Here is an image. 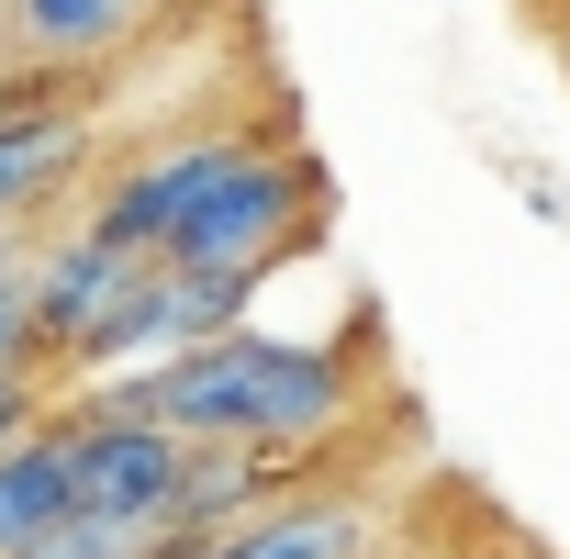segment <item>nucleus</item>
Masks as SVG:
<instances>
[{
	"instance_id": "1",
	"label": "nucleus",
	"mask_w": 570,
	"mask_h": 559,
	"mask_svg": "<svg viewBox=\"0 0 570 559\" xmlns=\"http://www.w3.org/2000/svg\"><path fill=\"white\" fill-rule=\"evenodd\" d=\"M57 414H112V425H179L190 448H279L314 459L358 425V359L314 347V336H268V325H224L179 359L146 370H101L68 381Z\"/></svg>"
},
{
	"instance_id": "2",
	"label": "nucleus",
	"mask_w": 570,
	"mask_h": 559,
	"mask_svg": "<svg viewBox=\"0 0 570 559\" xmlns=\"http://www.w3.org/2000/svg\"><path fill=\"white\" fill-rule=\"evenodd\" d=\"M325 224V157L314 146H246L157 246L168 268H279L303 235Z\"/></svg>"
},
{
	"instance_id": "3",
	"label": "nucleus",
	"mask_w": 570,
	"mask_h": 559,
	"mask_svg": "<svg viewBox=\"0 0 570 559\" xmlns=\"http://www.w3.org/2000/svg\"><path fill=\"white\" fill-rule=\"evenodd\" d=\"M68 425V470H79V503L112 514V526H146V537H179V503H190V437L179 425H112V414H57Z\"/></svg>"
},
{
	"instance_id": "4",
	"label": "nucleus",
	"mask_w": 570,
	"mask_h": 559,
	"mask_svg": "<svg viewBox=\"0 0 570 559\" xmlns=\"http://www.w3.org/2000/svg\"><path fill=\"white\" fill-rule=\"evenodd\" d=\"M246 146H257V135H235V124L157 135L146 157H124V168L90 190V213H79V224H90V235H112V246H135V257H157V246L179 235V213H190V202H202V190H213Z\"/></svg>"
},
{
	"instance_id": "5",
	"label": "nucleus",
	"mask_w": 570,
	"mask_h": 559,
	"mask_svg": "<svg viewBox=\"0 0 570 559\" xmlns=\"http://www.w3.org/2000/svg\"><path fill=\"white\" fill-rule=\"evenodd\" d=\"M90 146H101V135H90V90L35 68V90L0 112V224H35V213L90 168Z\"/></svg>"
},
{
	"instance_id": "6",
	"label": "nucleus",
	"mask_w": 570,
	"mask_h": 559,
	"mask_svg": "<svg viewBox=\"0 0 570 559\" xmlns=\"http://www.w3.org/2000/svg\"><path fill=\"white\" fill-rule=\"evenodd\" d=\"M135 268H146V257H135V246H112V235H90V224L35 246V268H23V303H35L46 370H68V359H79V336H90V325H101V314L135 292Z\"/></svg>"
},
{
	"instance_id": "7",
	"label": "nucleus",
	"mask_w": 570,
	"mask_h": 559,
	"mask_svg": "<svg viewBox=\"0 0 570 559\" xmlns=\"http://www.w3.org/2000/svg\"><path fill=\"white\" fill-rule=\"evenodd\" d=\"M157 12H168V0H0V23H12L23 68H46V79H79V68L124 57Z\"/></svg>"
},
{
	"instance_id": "8",
	"label": "nucleus",
	"mask_w": 570,
	"mask_h": 559,
	"mask_svg": "<svg viewBox=\"0 0 570 559\" xmlns=\"http://www.w3.org/2000/svg\"><path fill=\"white\" fill-rule=\"evenodd\" d=\"M68 514H79V470H68V425L46 414L35 437L0 448V559H35Z\"/></svg>"
},
{
	"instance_id": "9",
	"label": "nucleus",
	"mask_w": 570,
	"mask_h": 559,
	"mask_svg": "<svg viewBox=\"0 0 570 559\" xmlns=\"http://www.w3.org/2000/svg\"><path fill=\"white\" fill-rule=\"evenodd\" d=\"M46 414H57V381H46V370H12V381H0V448L35 437Z\"/></svg>"
},
{
	"instance_id": "10",
	"label": "nucleus",
	"mask_w": 570,
	"mask_h": 559,
	"mask_svg": "<svg viewBox=\"0 0 570 559\" xmlns=\"http://www.w3.org/2000/svg\"><path fill=\"white\" fill-rule=\"evenodd\" d=\"M23 90H35V68H0V112H12V101H23Z\"/></svg>"
},
{
	"instance_id": "11",
	"label": "nucleus",
	"mask_w": 570,
	"mask_h": 559,
	"mask_svg": "<svg viewBox=\"0 0 570 559\" xmlns=\"http://www.w3.org/2000/svg\"><path fill=\"white\" fill-rule=\"evenodd\" d=\"M559 46H570V0H559Z\"/></svg>"
}]
</instances>
